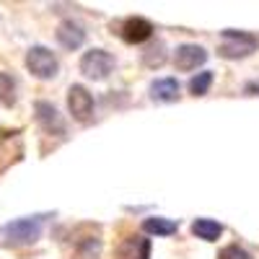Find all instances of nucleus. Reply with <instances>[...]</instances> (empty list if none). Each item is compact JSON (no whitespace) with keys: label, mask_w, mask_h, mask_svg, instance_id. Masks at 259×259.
<instances>
[{"label":"nucleus","mask_w":259,"mask_h":259,"mask_svg":"<svg viewBox=\"0 0 259 259\" xmlns=\"http://www.w3.org/2000/svg\"><path fill=\"white\" fill-rule=\"evenodd\" d=\"M218 259H251V254H249L246 249H241V246L231 244V246H226V249L221 251V256H218Z\"/></svg>","instance_id":"obj_17"},{"label":"nucleus","mask_w":259,"mask_h":259,"mask_svg":"<svg viewBox=\"0 0 259 259\" xmlns=\"http://www.w3.org/2000/svg\"><path fill=\"white\" fill-rule=\"evenodd\" d=\"M57 41L65 50H78L85 41V31H83L80 24H75V21H62L57 26Z\"/></svg>","instance_id":"obj_8"},{"label":"nucleus","mask_w":259,"mask_h":259,"mask_svg":"<svg viewBox=\"0 0 259 259\" xmlns=\"http://www.w3.org/2000/svg\"><path fill=\"white\" fill-rule=\"evenodd\" d=\"M207 60V52L197 45H182L174 55V65L179 70H194L197 65H202Z\"/></svg>","instance_id":"obj_7"},{"label":"nucleus","mask_w":259,"mask_h":259,"mask_svg":"<svg viewBox=\"0 0 259 259\" xmlns=\"http://www.w3.org/2000/svg\"><path fill=\"white\" fill-rule=\"evenodd\" d=\"M26 68L31 70V75L41 78V80H50L57 75V57L47 50V47H31L26 55Z\"/></svg>","instance_id":"obj_3"},{"label":"nucleus","mask_w":259,"mask_h":259,"mask_svg":"<svg viewBox=\"0 0 259 259\" xmlns=\"http://www.w3.org/2000/svg\"><path fill=\"white\" fill-rule=\"evenodd\" d=\"M41 226H45V218L41 215H34V218H18L11 221L0 228V236L8 246H29L39 239Z\"/></svg>","instance_id":"obj_1"},{"label":"nucleus","mask_w":259,"mask_h":259,"mask_svg":"<svg viewBox=\"0 0 259 259\" xmlns=\"http://www.w3.org/2000/svg\"><path fill=\"white\" fill-rule=\"evenodd\" d=\"M150 34H153V24L145 18H130L122 29V39L127 45H140V41L150 39Z\"/></svg>","instance_id":"obj_10"},{"label":"nucleus","mask_w":259,"mask_h":259,"mask_svg":"<svg viewBox=\"0 0 259 259\" xmlns=\"http://www.w3.org/2000/svg\"><path fill=\"white\" fill-rule=\"evenodd\" d=\"M68 106H70V114L78 122H89L94 114V96L83 89V85H70L68 91Z\"/></svg>","instance_id":"obj_5"},{"label":"nucleus","mask_w":259,"mask_h":259,"mask_svg":"<svg viewBox=\"0 0 259 259\" xmlns=\"http://www.w3.org/2000/svg\"><path fill=\"white\" fill-rule=\"evenodd\" d=\"M210 85H212V73L205 70V73H197V75L189 80V91H192L194 96H205Z\"/></svg>","instance_id":"obj_16"},{"label":"nucleus","mask_w":259,"mask_h":259,"mask_svg":"<svg viewBox=\"0 0 259 259\" xmlns=\"http://www.w3.org/2000/svg\"><path fill=\"white\" fill-rule=\"evenodd\" d=\"M177 96H179L177 78H161L150 85V99L153 101H177Z\"/></svg>","instance_id":"obj_11"},{"label":"nucleus","mask_w":259,"mask_h":259,"mask_svg":"<svg viewBox=\"0 0 259 259\" xmlns=\"http://www.w3.org/2000/svg\"><path fill=\"white\" fill-rule=\"evenodd\" d=\"M143 62L148 68H161L166 62V45L163 41H156V45H150L145 52H143Z\"/></svg>","instance_id":"obj_14"},{"label":"nucleus","mask_w":259,"mask_h":259,"mask_svg":"<svg viewBox=\"0 0 259 259\" xmlns=\"http://www.w3.org/2000/svg\"><path fill=\"white\" fill-rule=\"evenodd\" d=\"M143 228L148 233H153V236H171V233H177V223L166 221V218H148L143 223Z\"/></svg>","instance_id":"obj_13"},{"label":"nucleus","mask_w":259,"mask_h":259,"mask_svg":"<svg viewBox=\"0 0 259 259\" xmlns=\"http://www.w3.org/2000/svg\"><path fill=\"white\" fill-rule=\"evenodd\" d=\"M0 101L11 106L16 101V80L8 73H0Z\"/></svg>","instance_id":"obj_15"},{"label":"nucleus","mask_w":259,"mask_h":259,"mask_svg":"<svg viewBox=\"0 0 259 259\" xmlns=\"http://www.w3.org/2000/svg\"><path fill=\"white\" fill-rule=\"evenodd\" d=\"M259 47V39L254 34H244V31H223V41H221V55L223 57H246Z\"/></svg>","instance_id":"obj_2"},{"label":"nucleus","mask_w":259,"mask_h":259,"mask_svg":"<svg viewBox=\"0 0 259 259\" xmlns=\"http://www.w3.org/2000/svg\"><path fill=\"white\" fill-rule=\"evenodd\" d=\"M114 68V57L106 52V50H91V52H85L83 60H80V70L94 78V80H104L106 75L112 73Z\"/></svg>","instance_id":"obj_4"},{"label":"nucleus","mask_w":259,"mask_h":259,"mask_svg":"<svg viewBox=\"0 0 259 259\" xmlns=\"http://www.w3.org/2000/svg\"><path fill=\"white\" fill-rule=\"evenodd\" d=\"M246 94H259V80H254V83H246Z\"/></svg>","instance_id":"obj_18"},{"label":"nucleus","mask_w":259,"mask_h":259,"mask_svg":"<svg viewBox=\"0 0 259 259\" xmlns=\"http://www.w3.org/2000/svg\"><path fill=\"white\" fill-rule=\"evenodd\" d=\"M117 259H150V241L143 236H130L117 249Z\"/></svg>","instance_id":"obj_9"},{"label":"nucleus","mask_w":259,"mask_h":259,"mask_svg":"<svg viewBox=\"0 0 259 259\" xmlns=\"http://www.w3.org/2000/svg\"><path fill=\"white\" fill-rule=\"evenodd\" d=\"M192 233L197 239H205V241H218V236L223 233V226L218 221H210V218H197L192 223Z\"/></svg>","instance_id":"obj_12"},{"label":"nucleus","mask_w":259,"mask_h":259,"mask_svg":"<svg viewBox=\"0 0 259 259\" xmlns=\"http://www.w3.org/2000/svg\"><path fill=\"white\" fill-rule=\"evenodd\" d=\"M36 122L50 135H65V119L60 117L57 106L50 101H36Z\"/></svg>","instance_id":"obj_6"}]
</instances>
